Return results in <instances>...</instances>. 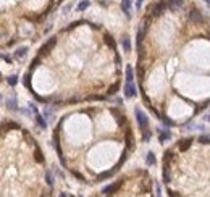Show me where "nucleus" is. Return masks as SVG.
Masks as SVG:
<instances>
[{
  "mask_svg": "<svg viewBox=\"0 0 210 197\" xmlns=\"http://www.w3.org/2000/svg\"><path fill=\"white\" fill-rule=\"evenodd\" d=\"M120 184H121V182L118 181V182H113V184L107 186L105 189H104V194H107V195H108V194H111V192H115V191H116V189H118V187H120Z\"/></svg>",
  "mask_w": 210,
  "mask_h": 197,
  "instance_id": "nucleus-6",
  "label": "nucleus"
},
{
  "mask_svg": "<svg viewBox=\"0 0 210 197\" xmlns=\"http://www.w3.org/2000/svg\"><path fill=\"white\" fill-rule=\"evenodd\" d=\"M146 162H147V165H155V155H153V152H149L147 153Z\"/></svg>",
  "mask_w": 210,
  "mask_h": 197,
  "instance_id": "nucleus-13",
  "label": "nucleus"
},
{
  "mask_svg": "<svg viewBox=\"0 0 210 197\" xmlns=\"http://www.w3.org/2000/svg\"><path fill=\"white\" fill-rule=\"evenodd\" d=\"M126 82H133V68H126Z\"/></svg>",
  "mask_w": 210,
  "mask_h": 197,
  "instance_id": "nucleus-14",
  "label": "nucleus"
},
{
  "mask_svg": "<svg viewBox=\"0 0 210 197\" xmlns=\"http://www.w3.org/2000/svg\"><path fill=\"white\" fill-rule=\"evenodd\" d=\"M0 81H2V78H0Z\"/></svg>",
  "mask_w": 210,
  "mask_h": 197,
  "instance_id": "nucleus-24",
  "label": "nucleus"
},
{
  "mask_svg": "<svg viewBox=\"0 0 210 197\" xmlns=\"http://www.w3.org/2000/svg\"><path fill=\"white\" fill-rule=\"evenodd\" d=\"M163 8H165V3H155V5H152V8H150V11H152V15H155V16H158V15H162V11H163Z\"/></svg>",
  "mask_w": 210,
  "mask_h": 197,
  "instance_id": "nucleus-4",
  "label": "nucleus"
},
{
  "mask_svg": "<svg viewBox=\"0 0 210 197\" xmlns=\"http://www.w3.org/2000/svg\"><path fill=\"white\" fill-rule=\"evenodd\" d=\"M47 181H49V184H52V182H53V178H52L50 173H47Z\"/></svg>",
  "mask_w": 210,
  "mask_h": 197,
  "instance_id": "nucleus-20",
  "label": "nucleus"
},
{
  "mask_svg": "<svg viewBox=\"0 0 210 197\" xmlns=\"http://www.w3.org/2000/svg\"><path fill=\"white\" fill-rule=\"evenodd\" d=\"M170 137H171V133H170V131H166V129L160 131V142H165V140H168Z\"/></svg>",
  "mask_w": 210,
  "mask_h": 197,
  "instance_id": "nucleus-11",
  "label": "nucleus"
},
{
  "mask_svg": "<svg viewBox=\"0 0 210 197\" xmlns=\"http://www.w3.org/2000/svg\"><path fill=\"white\" fill-rule=\"evenodd\" d=\"M189 18H191L192 21H197V23H200V21H202V15H200V13H199L197 10L191 11V13H189Z\"/></svg>",
  "mask_w": 210,
  "mask_h": 197,
  "instance_id": "nucleus-9",
  "label": "nucleus"
},
{
  "mask_svg": "<svg viewBox=\"0 0 210 197\" xmlns=\"http://www.w3.org/2000/svg\"><path fill=\"white\" fill-rule=\"evenodd\" d=\"M53 45H55V37H52V39H50V40L47 42V45H44V47H42V49H40V53H47V50H50Z\"/></svg>",
  "mask_w": 210,
  "mask_h": 197,
  "instance_id": "nucleus-8",
  "label": "nucleus"
},
{
  "mask_svg": "<svg viewBox=\"0 0 210 197\" xmlns=\"http://www.w3.org/2000/svg\"><path fill=\"white\" fill-rule=\"evenodd\" d=\"M124 95L128 97V98H131V97L136 95V87H134L133 82H126V86H124Z\"/></svg>",
  "mask_w": 210,
  "mask_h": 197,
  "instance_id": "nucleus-2",
  "label": "nucleus"
},
{
  "mask_svg": "<svg viewBox=\"0 0 210 197\" xmlns=\"http://www.w3.org/2000/svg\"><path fill=\"white\" fill-rule=\"evenodd\" d=\"M31 108L34 110V113H36V121H37V124H39L40 128H44V129H45V126H47V121H45V120L39 115V113H37V108H36V107L32 105V104H31Z\"/></svg>",
  "mask_w": 210,
  "mask_h": 197,
  "instance_id": "nucleus-3",
  "label": "nucleus"
},
{
  "mask_svg": "<svg viewBox=\"0 0 210 197\" xmlns=\"http://www.w3.org/2000/svg\"><path fill=\"white\" fill-rule=\"evenodd\" d=\"M131 0H121V8L126 13V16H131Z\"/></svg>",
  "mask_w": 210,
  "mask_h": 197,
  "instance_id": "nucleus-5",
  "label": "nucleus"
},
{
  "mask_svg": "<svg viewBox=\"0 0 210 197\" xmlns=\"http://www.w3.org/2000/svg\"><path fill=\"white\" fill-rule=\"evenodd\" d=\"M183 5V0H168V7L170 8H178Z\"/></svg>",
  "mask_w": 210,
  "mask_h": 197,
  "instance_id": "nucleus-12",
  "label": "nucleus"
},
{
  "mask_svg": "<svg viewBox=\"0 0 210 197\" xmlns=\"http://www.w3.org/2000/svg\"><path fill=\"white\" fill-rule=\"evenodd\" d=\"M136 118H137V123H139V126H141V129L142 131H147V128H149V120H147L146 113L141 111L139 108H136Z\"/></svg>",
  "mask_w": 210,
  "mask_h": 197,
  "instance_id": "nucleus-1",
  "label": "nucleus"
},
{
  "mask_svg": "<svg viewBox=\"0 0 210 197\" xmlns=\"http://www.w3.org/2000/svg\"><path fill=\"white\" fill-rule=\"evenodd\" d=\"M123 49H124V52H129V50H131V42H129L128 37L123 39Z\"/></svg>",
  "mask_w": 210,
  "mask_h": 197,
  "instance_id": "nucleus-15",
  "label": "nucleus"
},
{
  "mask_svg": "<svg viewBox=\"0 0 210 197\" xmlns=\"http://www.w3.org/2000/svg\"><path fill=\"white\" fill-rule=\"evenodd\" d=\"M16 82H18V78L16 76H10V78H8V84H10V86H15Z\"/></svg>",
  "mask_w": 210,
  "mask_h": 197,
  "instance_id": "nucleus-19",
  "label": "nucleus"
},
{
  "mask_svg": "<svg viewBox=\"0 0 210 197\" xmlns=\"http://www.w3.org/2000/svg\"><path fill=\"white\" fill-rule=\"evenodd\" d=\"M207 120H208V121H210V115H208V116H207Z\"/></svg>",
  "mask_w": 210,
  "mask_h": 197,
  "instance_id": "nucleus-22",
  "label": "nucleus"
},
{
  "mask_svg": "<svg viewBox=\"0 0 210 197\" xmlns=\"http://www.w3.org/2000/svg\"><path fill=\"white\" fill-rule=\"evenodd\" d=\"M141 5H142V0H137V3H136V7H137V8H141Z\"/></svg>",
  "mask_w": 210,
  "mask_h": 197,
  "instance_id": "nucleus-21",
  "label": "nucleus"
},
{
  "mask_svg": "<svg viewBox=\"0 0 210 197\" xmlns=\"http://www.w3.org/2000/svg\"><path fill=\"white\" fill-rule=\"evenodd\" d=\"M200 142L202 144H210V136H200Z\"/></svg>",
  "mask_w": 210,
  "mask_h": 197,
  "instance_id": "nucleus-18",
  "label": "nucleus"
},
{
  "mask_svg": "<svg viewBox=\"0 0 210 197\" xmlns=\"http://www.w3.org/2000/svg\"><path fill=\"white\" fill-rule=\"evenodd\" d=\"M60 197H66V195H65V194H62V195H60Z\"/></svg>",
  "mask_w": 210,
  "mask_h": 197,
  "instance_id": "nucleus-23",
  "label": "nucleus"
},
{
  "mask_svg": "<svg viewBox=\"0 0 210 197\" xmlns=\"http://www.w3.org/2000/svg\"><path fill=\"white\" fill-rule=\"evenodd\" d=\"M189 144H191V139H186V140H183V144L179 145V149L181 150H186V149L189 147Z\"/></svg>",
  "mask_w": 210,
  "mask_h": 197,
  "instance_id": "nucleus-17",
  "label": "nucleus"
},
{
  "mask_svg": "<svg viewBox=\"0 0 210 197\" xmlns=\"http://www.w3.org/2000/svg\"><path fill=\"white\" fill-rule=\"evenodd\" d=\"M26 53H27V47H21V49H18L16 52H15V58L23 60V58L26 57Z\"/></svg>",
  "mask_w": 210,
  "mask_h": 197,
  "instance_id": "nucleus-7",
  "label": "nucleus"
},
{
  "mask_svg": "<svg viewBox=\"0 0 210 197\" xmlns=\"http://www.w3.org/2000/svg\"><path fill=\"white\" fill-rule=\"evenodd\" d=\"M89 5H91V0H81V2H79V5H78V11H84Z\"/></svg>",
  "mask_w": 210,
  "mask_h": 197,
  "instance_id": "nucleus-10",
  "label": "nucleus"
},
{
  "mask_svg": "<svg viewBox=\"0 0 210 197\" xmlns=\"http://www.w3.org/2000/svg\"><path fill=\"white\" fill-rule=\"evenodd\" d=\"M15 104H16L15 98H8V100H7V107H8L10 110H18V107H16Z\"/></svg>",
  "mask_w": 210,
  "mask_h": 197,
  "instance_id": "nucleus-16",
  "label": "nucleus"
}]
</instances>
